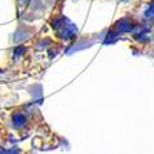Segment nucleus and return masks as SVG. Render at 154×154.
Returning a JSON list of instances; mask_svg holds the SVG:
<instances>
[{
    "mask_svg": "<svg viewBox=\"0 0 154 154\" xmlns=\"http://www.w3.org/2000/svg\"><path fill=\"white\" fill-rule=\"evenodd\" d=\"M13 122L15 124V126H24V124H25V117H24V114H21V112H15V114H13Z\"/></svg>",
    "mask_w": 154,
    "mask_h": 154,
    "instance_id": "nucleus-1",
    "label": "nucleus"
}]
</instances>
